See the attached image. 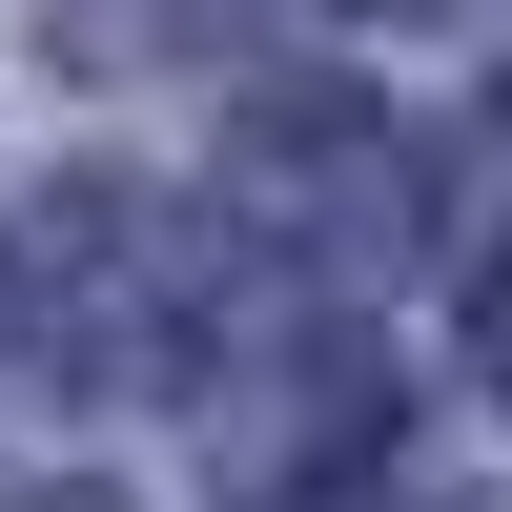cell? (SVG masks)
Returning <instances> with one entry per match:
<instances>
[{"label": "cell", "instance_id": "cell-1", "mask_svg": "<svg viewBox=\"0 0 512 512\" xmlns=\"http://www.w3.org/2000/svg\"><path fill=\"white\" fill-rule=\"evenodd\" d=\"M164 308H185V267H164V226L123 185H41L21 226H0V328H21L41 369H82V390H144Z\"/></svg>", "mask_w": 512, "mask_h": 512}, {"label": "cell", "instance_id": "cell-2", "mask_svg": "<svg viewBox=\"0 0 512 512\" xmlns=\"http://www.w3.org/2000/svg\"><path fill=\"white\" fill-rule=\"evenodd\" d=\"M246 205H267L308 267H390V246L431 226V164H410L390 123H349V103H267L246 123Z\"/></svg>", "mask_w": 512, "mask_h": 512}, {"label": "cell", "instance_id": "cell-3", "mask_svg": "<svg viewBox=\"0 0 512 512\" xmlns=\"http://www.w3.org/2000/svg\"><path fill=\"white\" fill-rule=\"evenodd\" d=\"M267 512H451V492H390V472H328V492H267Z\"/></svg>", "mask_w": 512, "mask_h": 512}, {"label": "cell", "instance_id": "cell-4", "mask_svg": "<svg viewBox=\"0 0 512 512\" xmlns=\"http://www.w3.org/2000/svg\"><path fill=\"white\" fill-rule=\"evenodd\" d=\"M472 369H492V410H512V267L472 287Z\"/></svg>", "mask_w": 512, "mask_h": 512}, {"label": "cell", "instance_id": "cell-5", "mask_svg": "<svg viewBox=\"0 0 512 512\" xmlns=\"http://www.w3.org/2000/svg\"><path fill=\"white\" fill-rule=\"evenodd\" d=\"M349 21H472V0H349Z\"/></svg>", "mask_w": 512, "mask_h": 512}]
</instances>
